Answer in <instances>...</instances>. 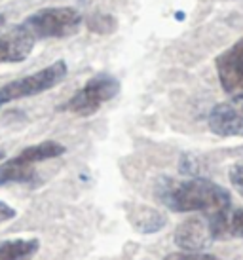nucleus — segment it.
<instances>
[{"instance_id": "obj_17", "label": "nucleus", "mask_w": 243, "mask_h": 260, "mask_svg": "<svg viewBox=\"0 0 243 260\" xmlns=\"http://www.w3.org/2000/svg\"><path fill=\"white\" fill-rule=\"evenodd\" d=\"M4 158V150H2V148H0V159Z\"/></svg>"}, {"instance_id": "obj_13", "label": "nucleus", "mask_w": 243, "mask_h": 260, "mask_svg": "<svg viewBox=\"0 0 243 260\" xmlns=\"http://www.w3.org/2000/svg\"><path fill=\"white\" fill-rule=\"evenodd\" d=\"M165 260H221L219 256L209 253H200V251H188V253H173L167 254Z\"/></svg>"}, {"instance_id": "obj_4", "label": "nucleus", "mask_w": 243, "mask_h": 260, "mask_svg": "<svg viewBox=\"0 0 243 260\" xmlns=\"http://www.w3.org/2000/svg\"><path fill=\"white\" fill-rule=\"evenodd\" d=\"M67 76V63L55 61L53 65H48L46 69L33 73L29 76H23L19 80H14L0 89V107L4 103L15 101V99H25L33 95L44 93L51 87L61 84Z\"/></svg>"}, {"instance_id": "obj_3", "label": "nucleus", "mask_w": 243, "mask_h": 260, "mask_svg": "<svg viewBox=\"0 0 243 260\" xmlns=\"http://www.w3.org/2000/svg\"><path fill=\"white\" fill-rule=\"evenodd\" d=\"M120 91V82L108 73H99L89 78L72 95L69 101L63 105V110H69L76 116H92L97 110L114 99Z\"/></svg>"}, {"instance_id": "obj_2", "label": "nucleus", "mask_w": 243, "mask_h": 260, "mask_svg": "<svg viewBox=\"0 0 243 260\" xmlns=\"http://www.w3.org/2000/svg\"><path fill=\"white\" fill-rule=\"evenodd\" d=\"M84 23V17L76 8L55 6L42 8L27 17V29L35 38H69L76 35Z\"/></svg>"}, {"instance_id": "obj_1", "label": "nucleus", "mask_w": 243, "mask_h": 260, "mask_svg": "<svg viewBox=\"0 0 243 260\" xmlns=\"http://www.w3.org/2000/svg\"><path fill=\"white\" fill-rule=\"evenodd\" d=\"M156 200L175 213L205 211L209 215L230 209V194L221 184L194 175L190 179L160 177L154 184Z\"/></svg>"}, {"instance_id": "obj_8", "label": "nucleus", "mask_w": 243, "mask_h": 260, "mask_svg": "<svg viewBox=\"0 0 243 260\" xmlns=\"http://www.w3.org/2000/svg\"><path fill=\"white\" fill-rule=\"evenodd\" d=\"M175 245L185 251H203L215 241L213 230L209 218L192 217L179 224V228L173 234Z\"/></svg>"}, {"instance_id": "obj_10", "label": "nucleus", "mask_w": 243, "mask_h": 260, "mask_svg": "<svg viewBox=\"0 0 243 260\" xmlns=\"http://www.w3.org/2000/svg\"><path fill=\"white\" fill-rule=\"evenodd\" d=\"M65 152H67V148H65L61 143H55V141H44V143H40V145L27 146V148L19 152L15 158H12V161L21 164V166H33V164L44 161V159L59 158V156H63Z\"/></svg>"}, {"instance_id": "obj_16", "label": "nucleus", "mask_w": 243, "mask_h": 260, "mask_svg": "<svg viewBox=\"0 0 243 260\" xmlns=\"http://www.w3.org/2000/svg\"><path fill=\"white\" fill-rule=\"evenodd\" d=\"M4 23H6V17H4V15L0 14V27H2V25H4Z\"/></svg>"}, {"instance_id": "obj_14", "label": "nucleus", "mask_w": 243, "mask_h": 260, "mask_svg": "<svg viewBox=\"0 0 243 260\" xmlns=\"http://www.w3.org/2000/svg\"><path fill=\"white\" fill-rule=\"evenodd\" d=\"M228 179L232 182V186L243 196V164H234V166L230 167Z\"/></svg>"}, {"instance_id": "obj_9", "label": "nucleus", "mask_w": 243, "mask_h": 260, "mask_svg": "<svg viewBox=\"0 0 243 260\" xmlns=\"http://www.w3.org/2000/svg\"><path fill=\"white\" fill-rule=\"evenodd\" d=\"M128 218L135 226V230H139L141 234L160 232L167 224V217L162 211L148 207V205H135V203L128 207Z\"/></svg>"}, {"instance_id": "obj_5", "label": "nucleus", "mask_w": 243, "mask_h": 260, "mask_svg": "<svg viewBox=\"0 0 243 260\" xmlns=\"http://www.w3.org/2000/svg\"><path fill=\"white\" fill-rule=\"evenodd\" d=\"M207 123L209 129L219 137H243V93L215 105Z\"/></svg>"}, {"instance_id": "obj_6", "label": "nucleus", "mask_w": 243, "mask_h": 260, "mask_svg": "<svg viewBox=\"0 0 243 260\" xmlns=\"http://www.w3.org/2000/svg\"><path fill=\"white\" fill-rule=\"evenodd\" d=\"M219 82L230 95L243 93V38L222 51L215 61Z\"/></svg>"}, {"instance_id": "obj_15", "label": "nucleus", "mask_w": 243, "mask_h": 260, "mask_svg": "<svg viewBox=\"0 0 243 260\" xmlns=\"http://www.w3.org/2000/svg\"><path fill=\"white\" fill-rule=\"evenodd\" d=\"M15 215H17V211H15L12 205L0 202V224L8 222V220H12V218H15Z\"/></svg>"}, {"instance_id": "obj_11", "label": "nucleus", "mask_w": 243, "mask_h": 260, "mask_svg": "<svg viewBox=\"0 0 243 260\" xmlns=\"http://www.w3.org/2000/svg\"><path fill=\"white\" fill-rule=\"evenodd\" d=\"M40 241L31 239H8L0 243V260H27L38 251Z\"/></svg>"}, {"instance_id": "obj_12", "label": "nucleus", "mask_w": 243, "mask_h": 260, "mask_svg": "<svg viewBox=\"0 0 243 260\" xmlns=\"http://www.w3.org/2000/svg\"><path fill=\"white\" fill-rule=\"evenodd\" d=\"M87 29L92 32H99V35H108L116 29V19L108 14H101V12H95L86 19Z\"/></svg>"}, {"instance_id": "obj_7", "label": "nucleus", "mask_w": 243, "mask_h": 260, "mask_svg": "<svg viewBox=\"0 0 243 260\" xmlns=\"http://www.w3.org/2000/svg\"><path fill=\"white\" fill-rule=\"evenodd\" d=\"M35 35L25 23L0 32V65L25 61L35 48Z\"/></svg>"}]
</instances>
